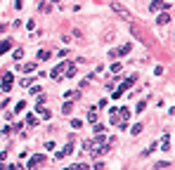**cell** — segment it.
<instances>
[{
    "label": "cell",
    "instance_id": "cell-25",
    "mask_svg": "<svg viewBox=\"0 0 175 170\" xmlns=\"http://www.w3.org/2000/svg\"><path fill=\"white\" fill-rule=\"evenodd\" d=\"M52 2H59V0H52Z\"/></svg>",
    "mask_w": 175,
    "mask_h": 170
},
{
    "label": "cell",
    "instance_id": "cell-22",
    "mask_svg": "<svg viewBox=\"0 0 175 170\" xmlns=\"http://www.w3.org/2000/svg\"><path fill=\"white\" fill-rule=\"evenodd\" d=\"M24 57V50H14V59H21Z\"/></svg>",
    "mask_w": 175,
    "mask_h": 170
},
{
    "label": "cell",
    "instance_id": "cell-7",
    "mask_svg": "<svg viewBox=\"0 0 175 170\" xmlns=\"http://www.w3.org/2000/svg\"><path fill=\"white\" fill-rule=\"evenodd\" d=\"M135 80H137V76H135V73H133V76H130V78H126V83H123V85H121V90H118V92H123V90H128V88H130V85H133V83H135Z\"/></svg>",
    "mask_w": 175,
    "mask_h": 170
},
{
    "label": "cell",
    "instance_id": "cell-23",
    "mask_svg": "<svg viewBox=\"0 0 175 170\" xmlns=\"http://www.w3.org/2000/svg\"><path fill=\"white\" fill-rule=\"evenodd\" d=\"M64 170H78V165H69V168H64Z\"/></svg>",
    "mask_w": 175,
    "mask_h": 170
},
{
    "label": "cell",
    "instance_id": "cell-17",
    "mask_svg": "<svg viewBox=\"0 0 175 170\" xmlns=\"http://www.w3.org/2000/svg\"><path fill=\"white\" fill-rule=\"evenodd\" d=\"M62 111H64V113H66V116H69V113H71V111H74V104H64V106H62Z\"/></svg>",
    "mask_w": 175,
    "mask_h": 170
},
{
    "label": "cell",
    "instance_id": "cell-14",
    "mask_svg": "<svg viewBox=\"0 0 175 170\" xmlns=\"http://www.w3.org/2000/svg\"><path fill=\"white\" fill-rule=\"evenodd\" d=\"M156 21H159V26H163V24H168V21H170V14H159V19H156Z\"/></svg>",
    "mask_w": 175,
    "mask_h": 170
},
{
    "label": "cell",
    "instance_id": "cell-12",
    "mask_svg": "<svg viewBox=\"0 0 175 170\" xmlns=\"http://www.w3.org/2000/svg\"><path fill=\"white\" fill-rule=\"evenodd\" d=\"M71 151H74V144H66V149H64V151H59V154H57V158H62V156H66V154H71Z\"/></svg>",
    "mask_w": 175,
    "mask_h": 170
},
{
    "label": "cell",
    "instance_id": "cell-9",
    "mask_svg": "<svg viewBox=\"0 0 175 170\" xmlns=\"http://www.w3.org/2000/svg\"><path fill=\"white\" fill-rule=\"evenodd\" d=\"M19 69L24 71V73H33V71H36V64H33V62H31V64H21Z\"/></svg>",
    "mask_w": 175,
    "mask_h": 170
},
{
    "label": "cell",
    "instance_id": "cell-16",
    "mask_svg": "<svg viewBox=\"0 0 175 170\" xmlns=\"http://www.w3.org/2000/svg\"><path fill=\"white\" fill-rule=\"evenodd\" d=\"M26 123H28V125H36V123H38V118L33 116V113H28V116H26Z\"/></svg>",
    "mask_w": 175,
    "mask_h": 170
},
{
    "label": "cell",
    "instance_id": "cell-2",
    "mask_svg": "<svg viewBox=\"0 0 175 170\" xmlns=\"http://www.w3.org/2000/svg\"><path fill=\"white\" fill-rule=\"evenodd\" d=\"M111 10H114V12H118L121 17H126V19H133V14H130V12H128L126 7L121 5V2H111Z\"/></svg>",
    "mask_w": 175,
    "mask_h": 170
},
{
    "label": "cell",
    "instance_id": "cell-18",
    "mask_svg": "<svg viewBox=\"0 0 175 170\" xmlns=\"http://www.w3.org/2000/svg\"><path fill=\"white\" fill-rule=\"evenodd\" d=\"M140 132H142V123H135L133 125V135H140Z\"/></svg>",
    "mask_w": 175,
    "mask_h": 170
},
{
    "label": "cell",
    "instance_id": "cell-6",
    "mask_svg": "<svg viewBox=\"0 0 175 170\" xmlns=\"http://www.w3.org/2000/svg\"><path fill=\"white\" fill-rule=\"evenodd\" d=\"M130 50H133V45H130V42H126V45H121L118 50H114V57H116V54H128Z\"/></svg>",
    "mask_w": 175,
    "mask_h": 170
},
{
    "label": "cell",
    "instance_id": "cell-3",
    "mask_svg": "<svg viewBox=\"0 0 175 170\" xmlns=\"http://www.w3.org/2000/svg\"><path fill=\"white\" fill-rule=\"evenodd\" d=\"M64 69H66V62H64V64H59V66H54V69L50 71V78H54V80H57V78H62Z\"/></svg>",
    "mask_w": 175,
    "mask_h": 170
},
{
    "label": "cell",
    "instance_id": "cell-1",
    "mask_svg": "<svg viewBox=\"0 0 175 170\" xmlns=\"http://www.w3.org/2000/svg\"><path fill=\"white\" fill-rule=\"evenodd\" d=\"M83 147H85V151H88V154H92V156H100V154H104L106 149H109V144H106V139L97 137V139H88V142H85Z\"/></svg>",
    "mask_w": 175,
    "mask_h": 170
},
{
    "label": "cell",
    "instance_id": "cell-21",
    "mask_svg": "<svg viewBox=\"0 0 175 170\" xmlns=\"http://www.w3.org/2000/svg\"><path fill=\"white\" fill-rule=\"evenodd\" d=\"M24 106H26V102H19V104L14 106V111H24Z\"/></svg>",
    "mask_w": 175,
    "mask_h": 170
},
{
    "label": "cell",
    "instance_id": "cell-19",
    "mask_svg": "<svg viewBox=\"0 0 175 170\" xmlns=\"http://www.w3.org/2000/svg\"><path fill=\"white\" fill-rule=\"evenodd\" d=\"M38 59H50V52L48 50H40V52H38Z\"/></svg>",
    "mask_w": 175,
    "mask_h": 170
},
{
    "label": "cell",
    "instance_id": "cell-5",
    "mask_svg": "<svg viewBox=\"0 0 175 170\" xmlns=\"http://www.w3.org/2000/svg\"><path fill=\"white\" fill-rule=\"evenodd\" d=\"M12 83H14L12 73H5V76H3V90H12Z\"/></svg>",
    "mask_w": 175,
    "mask_h": 170
},
{
    "label": "cell",
    "instance_id": "cell-4",
    "mask_svg": "<svg viewBox=\"0 0 175 170\" xmlns=\"http://www.w3.org/2000/svg\"><path fill=\"white\" fill-rule=\"evenodd\" d=\"M43 161H45V156H31V161H28V168L36 170L38 165H43Z\"/></svg>",
    "mask_w": 175,
    "mask_h": 170
},
{
    "label": "cell",
    "instance_id": "cell-15",
    "mask_svg": "<svg viewBox=\"0 0 175 170\" xmlns=\"http://www.w3.org/2000/svg\"><path fill=\"white\" fill-rule=\"evenodd\" d=\"M161 7H163V10H168L170 5H163L161 0H156V2H152V10H161Z\"/></svg>",
    "mask_w": 175,
    "mask_h": 170
},
{
    "label": "cell",
    "instance_id": "cell-24",
    "mask_svg": "<svg viewBox=\"0 0 175 170\" xmlns=\"http://www.w3.org/2000/svg\"><path fill=\"white\" fill-rule=\"evenodd\" d=\"M5 28H7V26H0V33H3V31H5Z\"/></svg>",
    "mask_w": 175,
    "mask_h": 170
},
{
    "label": "cell",
    "instance_id": "cell-20",
    "mask_svg": "<svg viewBox=\"0 0 175 170\" xmlns=\"http://www.w3.org/2000/svg\"><path fill=\"white\" fill-rule=\"evenodd\" d=\"M80 92L78 90H74V92H66V99H76V97H78Z\"/></svg>",
    "mask_w": 175,
    "mask_h": 170
},
{
    "label": "cell",
    "instance_id": "cell-13",
    "mask_svg": "<svg viewBox=\"0 0 175 170\" xmlns=\"http://www.w3.org/2000/svg\"><path fill=\"white\" fill-rule=\"evenodd\" d=\"M102 38H104V42H111L114 38H116V31H106V33H104Z\"/></svg>",
    "mask_w": 175,
    "mask_h": 170
},
{
    "label": "cell",
    "instance_id": "cell-10",
    "mask_svg": "<svg viewBox=\"0 0 175 170\" xmlns=\"http://www.w3.org/2000/svg\"><path fill=\"white\" fill-rule=\"evenodd\" d=\"M64 73H66V78L76 76V66H74V64H66V69H64Z\"/></svg>",
    "mask_w": 175,
    "mask_h": 170
},
{
    "label": "cell",
    "instance_id": "cell-11",
    "mask_svg": "<svg viewBox=\"0 0 175 170\" xmlns=\"http://www.w3.org/2000/svg\"><path fill=\"white\" fill-rule=\"evenodd\" d=\"M10 48H12V42L10 40H3V42H0V54H5Z\"/></svg>",
    "mask_w": 175,
    "mask_h": 170
},
{
    "label": "cell",
    "instance_id": "cell-8",
    "mask_svg": "<svg viewBox=\"0 0 175 170\" xmlns=\"http://www.w3.org/2000/svg\"><path fill=\"white\" fill-rule=\"evenodd\" d=\"M97 109H100V106H90V111H88V121L90 123L97 121Z\"/></svg>",
    "mask_w": 175,
    "mask_h": 170
}]
</instances>
